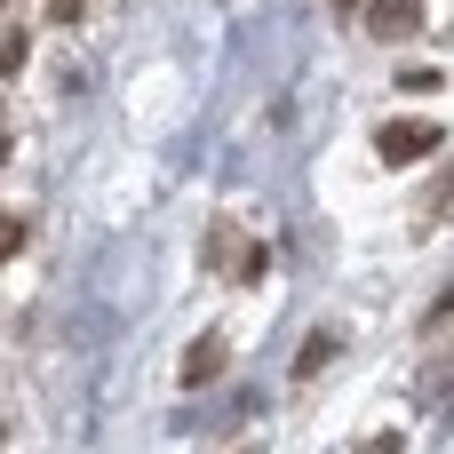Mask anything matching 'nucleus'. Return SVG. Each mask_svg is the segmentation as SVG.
<instances>
[{
    "mask_svg": "<svg viewBox=\"0 0 454 454\" xmlns=\"http://www.w3.org/2000/svg\"><path fill=\"white\" fill-rule=\"evenodd\" d=\"M439 144H447L439 120H383V128H375V152H383L391 168H415V160H431Z\"/></svg>",
    "mask_w": 454,
    "mask_h": 454,
    "instance_id": "1",
    "label": "nucleus"
},
{
    "mask_svg": "<svg viewBox=\"0 0 454 454\" xmlns=\"http://www.w3.org/2000/svg\"><path fill=\"white\" fill-rule=\"evenodd\" d=\"M423 335H431V359H423V391H454V295L423 319Z\"/></svg>",
    "mask_w": 454,
    "mask_h": 454,
    "instance_id": "2",
    "label": "nucleus"
},
{
    "mask_svg": "<svg viewBox=\"0 0 454 454\" xmlns=\"http://www.w3.org/2000/svg\"><path fill=\"white\" fill-rule=\"evenodd\" d=\"M359 16H367L375 40H415V32H423V0H367Z\"/></svg>",
    "mask_w": 454,
    "mask_h": 454,
    "instance_id": "3",
    "label": "nucleus"
},
{
    "mask_svg": "<svg viewBox=\"0 0 454 454\" xmlns=\"http://www.w3.org/2000/svg\"><path fill=\"white\" fill-rule=\"evenodd\" d=\"M215 375H223V335H200L192 359H184V391H200V383H215Z\"/></svg>",
    "mask_w": 454,
    "mask_h": 454,
    "instance_id": "4",
    "label": "nucleus"
},
{
    "mask_svg": "<svg viewBox=\"0 0 454 454\" xmlns=\"http://www.w3.org/2000/svg\"><path fill=\"white\" fill-rule=\"evenodd\" d=\"M327 359H335V335H319V343H311V351H295V375H319V367H327Z\"/></svg>",
    "mask_w": 454,
    "mask_h": 454,
    "instance_id": "5",
    "label": "nucleus"
},
{
    "mask_svg": "<svg viewBox=\"0 0 454 454\" xmlns=\"http://www.w3.org/2000/svg\"><path fill=\"white\" fill-rule=\"evenodd\" d=\"M399 88H415V96H431V88H439V72H431V64H407V72H399Z\"/></svg>",
    "mask_w": 454,
    "mask_h": 454,
    "instance_id": "6",
    "label": "nucleus"
},
{
    "mask_svg": "<svg viewBox=\"0 0 454 454\" xmlns=\"http://www.w3.org/2000/svg\"><path fill=\"white\" fill-rule=\"evenodd\" d=\"M16 247H24V223H16V215H0V263H8Z\"/></svg>",
    "mask_w": 454,
    "mask_h": 454,
    "instance_id": "7",
    "label": "nucleus"
},
{
    "mask_svg": "<svg viewBox=\"0 0 454 454\" xmlns=\"http://www.w3.org/2000/svg\"><path fill=\"white\" fill-rule=\"evenodd\" d=\"M48 16H56V24H72V16H80V0H56V8H48Z\"/></svg>",
    "mask_w": 454,
    "mask_h": 454,
    "instance_id": "8",
    "label": "nucleus"
},
{
    "mask_svg": "<svg viewBox=\"0 0 454 454\" xmlns=\"http://www.w3.org/2000/svg\"><path fill=\"white\" fill-rule=\"evenodd\" d=\"M0 160H8V136H0Z\"/></svg>",
    "mask_w": 454,
    "mask_h": 454,
    "instance_id": "9",
    "label": "nucleus"
}]
</instances>
